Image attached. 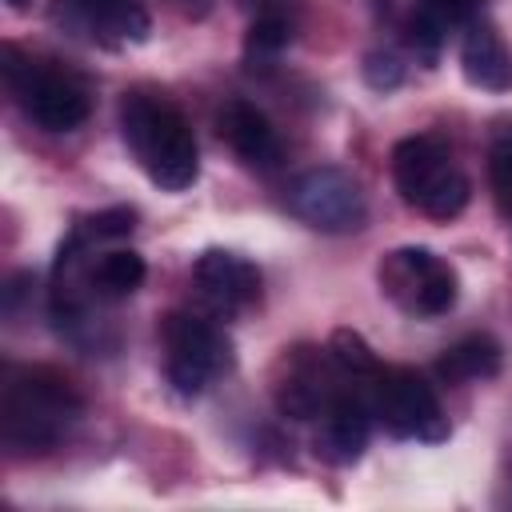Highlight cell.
I'll return each instance as SVG.
<instances>
[{
	"label": "cell",
	"instance_id": "cell-13",
	"mask_svg": "<svg viewBox=\"0 0 512 512\" xmlns=\"http://www.w3.org/2000/svg\"><path fill=\"white\" fill-rule=\"evenodd\" d=\"M504 364V348L496 336L488 332H472L464 340H456L440 360H436V376L444 384H468V380H492Z\"/></svg>",
	"mask_w": 512,
	"mask_h": 512
},
{
	"label": "cell",
	"instance_id": "cell-10",
	"mask_svg": "<svg viewBox=\"0 0 512 512\" xmlns=\"http://www.w3.org/2000/svg\"><path fill=\"white\" fill-rule=\"evenodd\" d=\"M372 404H368V388H344L324 412H320V436H316V456L324 464H356L368 448V432H372Z\"/></svg>",
	"mask_w": 512,
	"mask_h": 512
},
{
	"label": "cell",
	"instance_id": "cell-3",
	"mask_svg": "<svg viewBox=\"0 0 512 512\" xmlns=\"http://www.w3.org/2000/svg\"><path fill=\"white\" fill-rule=\"evenodd\" d=\"M392 184L404 204H412L432 220H452L472 200V184L456 168L452 148L428 132L404 136L392 148Z\"/></svg>",
	"mask_w": 512,
	"mask_h": 512
},
{
	"label": "cell",
	"instance_id": "cell-18",
	"mask_svg": "<svg viewBox=\"0 0 512 512\" xmlns=\"http://www.w3.org/2000/svg\"><path fill=\"white\" fill-rule=\"evenodd\" d=\"M488 184H492V200H496L500 216L512 220V132H504V136L492 144V156H488Z\"/></svg>",
	"mask_w": 512,
	"mask_h": 512
},
{
	"label": "cell",
	"instance_id": "cell-8",
	"mask_svg": "<svg viewBox=\"0 0 512 512\" xmlns=\"http://www.w3.org/2000/svg\"><path fill=\"white\" fill-rule=\"evenodd\" d=\"M380 292L412 316H444L456 304V272L428 248H396L376 268Z\"/></svg>",
	"mask_w": 512,
	"mask_h": 512
},
{
	"label": "cell",
	"instance_id": "cell-16",
	"mask_svg": "<svg viewBox=\"0 0 512 512\" xmlns=\"http://www.w3.org/2000/svg\"><path fill=\"white\" fill-rule=\"evenodd\" d=\"M328 360L336 364V372L340 376H348L352 384H372L376 380V372H380V360H376V352L368 348V340L360 336V332H352V328H336L332 332V340H328Z\"/></svg>",
	"mask_w": 512,
	"mask_h": 512
},
{
	"label": "cell",
	"instance_id": "cell-24",
	"mask_svg": "<svg viewBox=\"0 0 512 512\" xmlns=\"http://www.w3.org/2000/svg\"><path fill=\"white\" fill-rule=\"evenodd\" d=\"M24 4H28V0H8V8H24Z\"/></svg>",
	"mask_w": 512,
	"mask_h": 512
},
{
	"label": "cell",
	"instance_id": "cell-22",
	"mask_svg": "<svg viewBox=\"0 0 512 512\" xmlns=\"http://www.w3.org/2000/svg\"><path fill=\"white\" fill-rule=\"evenodd\" d=\"M420 8H428L436 20H444L452 28V24H472L480 16L484 0H420Z\"/></svg>",
	"mask_w": 512,
	"mask_h": 512
},
{
	"label": "cell",
	"instance_id": "cell-21",
	"mask_svg": "<svg viewBox=\"0 0 512 512\" xmlns=\"http://www.w3.org/2000/svg\"><path fill=\"white\" fill-rule=\"evenodd\" d=\"M404 80V64L392 52H368L364 56V84L376 92H392Z\"/></svg>",
	"mask_w": 512,
	"mask_h": 512
},
{
	"label": "cell",
	"instance_id": "cell-4",
	"mask_svg": "<svg viewBox=\"0 0 512 512\" xmlns=\"http://www.w3.org/2000/svg\"><path fill=\"white\" fill-rule=\"evenodd\" d=\"M0 68H4V84L8 92L16 96L20 112L44 128V132H72L88 120L92 112V100L84 92L80 80H72L68 72H56L40 60H28L16 44H4L0 48Z\"/></svg>",
	"mask_w": 512,
	"mask_h": 512
},
{
	"label": "cell",
	"instance_id": "cell-20",
	"mask_svg": "<svg viewBox=\"0 0 512 512\" xmlns=\"http://www.w3.org/2000/svg\"><path fill=\"white\" fill-rule=\"evenodd\" d=\"M132 228H136V208H128V204L104 208V212H96V216L84 224V232L96 236V240H120V236H128Z\"/></svg>",
	"mask_w": 512,
	"mask_h": 512
},
{
	"label": "cell",
	"instance_id": "cell-6",
	"mask_svg": "<svg viewBox=\"0 0 512 512\" xmlns=\"http://www.w3.org/2000/svg\"><path fill=\"white\" fill-rule=\"evenodd\" d=\"M372 416L400 440L440 444L448 440V416L432 392V384L416 368H380L368 384Z\"/></svg>",
	"mask_w": 512,
	"mask_h": 512
},
{
	"label": "cell",
	"instance_id": "cell-23",
	"mask_svg": "<svg viewBox=\"0 0 512 512\" xmlns=\"http://www.w3.org/2000/svg\"><path fill=\"white\" fill-rule=\"evenodd\" d=\"M248 4H256V16H260V12H284V4L292 0H248Z\"/></svg>",
	"mask_w": 512,
	"mask_h": 512
},
{
	"label": "cell",
	"instance_id": "cell-7",
	"mask_svg": "<svg viewBox=\"0 0 512 512\" xmlns=\"http://www.w3.org/2000/svg\"><path fill=\"white\" fill-rule=\"evenodd\" d=\"M288 212L324 236L360 232L368 220L364 188L344 168H308L288 188Z\"/></svg>",
	"mask_w": 512,
	"mask_h": 512
},
{
	"label": "cell",
	"instance_id": "cell-5",
	"mask_svg": "<svg viewBox=\"0 0 512 512\" xmlns=\"http://www.w3.org/2000/svg\"><path fill=\"white\" fill-rule=\"evenodd\" d=\"M164 340V376L180 396H200L216 376L232 368L228 336L192 312H172L160 324Z\"/></svg>",
	"mask_w": 512,
	"mask_h": 512
},
{
	"label": "cell",
	"instance_id": "cell-2",
	"mask_svg": "<svg viewBox=\"0 0 512 512\" xmlns=\"http://www.w3.org/2000/svg\"><path fill=\"white\" fill-rule=\"evenodd\" d=\"M76 384L52 368H8L0 388V432L12 452H48L80 416Z\"/></svg>",
	"mask_w": 512,
	"mask_h": 512
},
{
	"label": "cell",
	"instance_id": "cell-1",
	"mask_svg": "<svg viewBox=\"0 0 512 512\" xmlns=\"http://www.w3.org/2000/svg\"><path fill=\"white\" fill-rule=\"evenodd\" d=\"M120 132L148 180L164 192H184L200 176L196 136L184 120V112L148 88H132L120 100Z\"/></svg>",
	"mask_w": 512,
	"mask_h": 512
},
{
	"label": "cell",
	"instance_id": "cell-19",
	"mask_svg": "<svg viewBox=\"0 0 512 512\" xmlns=\"http://www.w3.org/2000/svg\"><path fill=\"white\" fill-rule=\"evenodd\" d=\"M444 32H448V24H444V20H436L428 8H416V12L408 16V24H404V40H408V48H412L416 56H424L428 64L440 56Z\"/></svg>",
	"mask_w": 512,
	"mask_h": 512
},
{
	"label": "cell",
	"instance_id": "cell-11",
	"mask_svg": "<svg viewBox=\"0 0 512 512\" xmlns=\"http://www.w3.org/2000/svg\"><path fill=\"white\" fill-rule=\"evenodd\" d=\"M216 132L220 140L256 172H268L280 164V140H276V128L268 124V116L248 104V100H228L216 116Z\"/></svg>",
	"mask_w": 512,
	"mask_h": 512
},
{
	"label": "cell",
	"instance_id": "cell-15",
	"mask_svg": "<svg viewBox=\"0 0 512 512\" xmlns=\"http://www.w3.org/2000/svg\"><path fill=\"white\" fill-rule=\"evenodd\" d=\"M144 256L132 252V248H112L100 256V264L92 268V292L104 296V300H124L132 296L140 284H144Z\"/></svg>",
	"mask_w": 512,
	"mask_h": 512
},
{
	"label": "cell",
	"instance_id": "cell-12",
	"mask_svg": "<svg viewBox=\"0 0 512 512\" xmlns=\"http://www.w3.org/2000/svg\"><path fill=\"white\" fill-rule=\"evenodd\" d=\"M460 68L472 88H484V92L512 88V52L492 24H480V20L468 24L464 44H460Z\"/></svg>",
	"mask_w": 512,
	"mask_h": 512
},
{
	"label": "cell",
	"instance_id": "cell-17",
	"mask_svg": "<svg viewBox=\"0 0 512 512\" xmlns=\"http://www.w3.org/2000/svg\"><path fill=\"white\" fill-rule=\"evenodd\" d=\"M292 44V20L284 12H260L244 36V52L248 56H276L280 48Z\"/></svg>",
	"mask_w": 512,
	"mask_h": 512
},
{
	"label": "cell",
	"instance_id": "cell-25",
	"mask_svg": "<svg viewBox=\"0 0 512 512\" xmlns=\"http://www.w3.org/2000/svg\"><path fill=\"white\" fill-rule=\"evenodd\" d=\"M180 4H184V8H188V12H192V4H188V0H180Z\"/></svg>",
	"mask_w": 512,
	"mask_h": 512
},
{
	"label": "cell",
	"instance_id": "cell-9",
	"mask_svg": "<svg viewBox=\"0 0 512 512\" xmlns=\"http://www.w3.org/2000/svg\"><path fill=\"white\" fill-rule=\"evenodd\" d=\"M192 280L200 288V296L208 300L212 312L220 316H232L248 304L260 300V272L252 260H244L240 252H228V248H208L196 256L192 264Z\"/></svg>",
	"mask_w": 512,
	"mask_h": 512
},
{
	"label": "cell",
	"instance_id": "cell-14",
	"mask_svg": "<svg viewBox=\"0 0 512 512\" xmlns=\"http://www.w3.org/2000/svg\"><path fill=\"white\" fill-rule=\"evenodd\" d=\"M72 8L80 12V20L92 32H100L108 40H132V44L148 40L152 20L136 0H72Z\"/></svg>",
	"mask_w": 512,
	"mask_h": 512
}]
</instances>
